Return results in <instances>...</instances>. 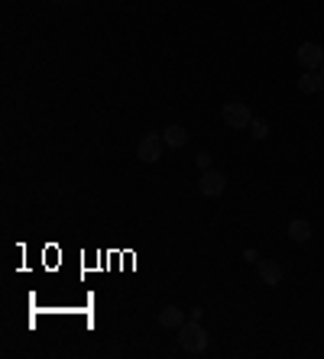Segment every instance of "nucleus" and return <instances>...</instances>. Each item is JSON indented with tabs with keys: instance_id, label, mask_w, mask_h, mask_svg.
I'll use <instances>...</instances> for the list:
<instances>
[{
	"instance_id": "f257e3e1",
	"label": "nucleus",
	"mask_w": 324,
	"mask_h": 359,
	"mask_svg": "<svg viewBox=\"0 0 324 359\" xmlns=\"http://www.w3.org/2000/svg\"><path fill=\"white\" fill-rule=\"evenodd\" d=\"M175 334H178V347L185 349V353H205V349H208V334H205L201 321H192V317H188Z\"/></svg>"
},
{
	"instance_id": "f03ea898",
	"label": "nucleus",
	"mask_w": 324,
	"mask_h": 359,
	"mask_svg": "<svg viewBox=\"0 0 324 359\" xmlns=\"http://www.w3.org/2000/svg\"><path fill=\"white\" fill-rule=\"evenodd\" d=\"M162 149H165V139H162L159 133H146L143 139H139V146H137V159L139 162H159L162 159Z\"/></svg>"
},
{
	"instance_id": "7ed1b4c3",
	"label": "nucleus",
	"mask_w": 324,
	"mask_h": 359,
	"mask_svg": "<svg viewBox=\"0 0 324 359\" xmlns=\"http://www.w3.org/2000/svg\"><path fill=\"white\" fill-rule=\"evenodd\" d=\"M250 120H253V113H250V107L240 101H231L224 104V124L231 126V130H246L250 126Z\"/></svg>"
},
{
	"instance_id": "20e7f679",
	"label": "nucleus",
	"mask_w": 324,
	"mask_h": 359,
	"mask_svg": "<svg viewBox=\"0 0 324 359\" xmlns=\"http://www.w3.org/2000/svg\"><path fill=\"white\" fill-rule=\"evenodd\" d=\"M299 65L305 71H318L324 65V49L318 43H301L299 45Z\"/></svg>"
},
{
	"instance_id": "39448f33",
	"label": "nucleus",
	"mask_w": 324,
	"mask_h": 359,
	"mask_svg": "<svg viewBox=\"0 0 324 359\" xmlns=\"http://www.w3.org/2000/svg\"><path fill=\"white\" fill-rule=\"evenodd\" d=\"M198 188H201V194H205V198H220V194L227 191V178H224L220 172L208 169V172H201V181H198Z\"/></svg>"
},
{
	"instance_id": "423d86ee",
	"label": "nucleus",
	"mask_w": 324,
	"mask_h": 359,
	"mask_svg": "<svg viewBox=\"0 0 324 359\" xmlns=\"http://www.w3.org/2000/svg\"><path fill=\"white\" fill-rule=\"evenodd\" d=\"M182 324H185V311H182V308L169 304V308H162L159 311V327H165V330H178Z\"/></svg>"
},
{
	"instance_id": "0eeeda50",
	"label": "nucleus",
	"mask_w": 324,
	"mask_h": 359,
	"mask_svg": "<svg viewBox=\"0 0 324 359\" xmlns=\"http://www.w3.org/2000/svg\"><path fill=\"white\" fill-rule=\"evenodd\" d=\"M259 279H263V285H279L282 281V266L273 262V259H259Z\"/></svg>"
},
{
	"instance_id": "6e6552de",
	"label": "nucleus",
	"mask_w": 324,
	"mask_h": 359,
	"mask_svg": "<svg viewBox=\"0 0 324 359\" xmlns=\"http://www.w3.org/2000/svg\"><path fill=\"white\" fill-rule=\"evenodd\" d=\"M321 88H324L321 71H301V78H299V91H301V94H318Z\"/></svg>"
},
{
	"instance_id": "1a4fd4ad",
	"label": "nucleus",
	"mask_w": 324,
	"mask_h": 359,
	"mask_svg": "<svg viewBox=\"0 0 324 359\" xmlns=\"http://www.w3.org/2000/svg\"><path fill=\"white\" fill-rule=\"evenodd\" d=\"M162 139H165V146H172V149H182L188 143V130L185 126H178V124H172V126H165V133H162Z\"/></svg>"
},
{
	"instance_id": "9d476101",
	"label": "nucleus",
	"mask_w": 324,
	"mask_h": 359,
	"mask_svg": "<svg viewBox=\"0 0 324 359\" xmlns=\"http://www.w3.org/2000/svg\"><path fill=\"white\" fill-rule=\"evenodd\" d=\"M289 240L292 243H308V240H312V224H308V220H292Z\"/></svg>"
},
{
	"instance_id": "9b49d317",
	"label": "nucleus",
	"mask_w": 324,
	"mask_h": 359,
	"mask_svg": "<svg viewBox=\"0 0 324 359\" xmlns=\"http://www.w3.org/2000/svg\"><path fill=\"white\" fill-rule=\"evenodd\" d=\"M246 130H250V136H253V139H266V136H269V124H266V120H259V117H253Z\"/></svg>"
},
{
	"instance_id": "f8f14e48",
	"label": "nucleus",
	"mask_w": 324,
	"mask_h": 359,
	"mask_svg": "<svg viewBox=\"0 0 324 359\" xmlns=\"http://www.w3.org/2000/svg\"><path fill=\"white\" fill-rule=\"evenodd\" d=\"M195 165H198L201 172H208V169H211V152H198V156H195Z\"/></svg>"
},
{
	"instance_id": "ddd939ff",
	"label": "nucleus",
	"mask_w": 324,
	"mask_h": 359,
	"mask_svg": "<svg viewBox=\"0 0 324 359\" xmlns=\"http://www.w3.org/2000/svg\"><path fill=\"white\" fill-rule=\"evenodd\" d=\"M243 259H246L250 266H259V253H256V249H243Z\"/></svg>"
},
{
	"instance_id": "4468645a",
	"label": "nucleus",
	"mask_w": 324,
	"mask_h": 359,
	"mask_svg": "<svg viewBox=\"0 0 324 359\" xmlns=\"http://www.w3.org/2000/svg\"><path fill=\"white\" fill-rule=\"evenodd\" d=\"M318 71H321V78H324V65H321V68H318Z\"/></svg>"
},
{
	"instance_id": "2eb2a0df",
	"label": "nucleus",
	"mask_w": 324,
	"mask_h": 359,
	"mask_svg": "<svg viewBox=\"0 0 324 359\" xmlns=\"http://www.w3.org/2000/svg\"><path fill=\"white\" fill-rule=\"evenodd\" d=\"M71 3H81V0H71Z\"/></svg>"
},
{
	"instance_id": "dca6fc26",
	"label": "nucleus",
	"mask_w": 324,
	"mask_h": 359,
	"mask_svg": "<svg viewBox=\"0 0 324 359\" xmlns=\"http://www.w3.org/2000/svg\"><path fill=\"white\" fill-rule=\"evenodd\" d=\"M56 3H65V0H56Z\"/></svg>"
}]
</instances>
